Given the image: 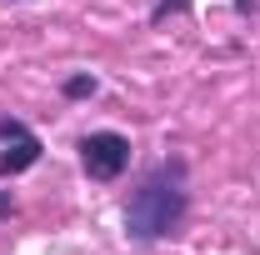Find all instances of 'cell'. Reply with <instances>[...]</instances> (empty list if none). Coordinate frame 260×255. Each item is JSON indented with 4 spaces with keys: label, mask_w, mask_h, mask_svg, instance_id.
Returning <instances> with one entry per match:
<instances>
[{
    "label": "cell",
    "mask_w": 260,
    "mask_h": 255,
    "mask_svg": "<svg viewBox=\"0 0 260 255\" xmlns=\"http://www.w3.org/2000/svg\"><path fill=\"white\" fill-rule=\"evenodd\" d=\"M185 220V185H180V170L160 165L155 175L140 180V190L130 195L125 205V230L135 240H160L175 225Z\"/></svg>",
    "instance_id": "cell-1"
},
{
    "label": "cell",
    "mask_w": 260,
    "mask_h": 255,
    "mask_svg": "<svg viewBox=\"0 0 260 255\" xmlns=\"http://www.w3.org/2000/svg\"><path fill=\"white\" fill-rule=\"evenodd\" d=\"M80 160H85V175L90 180H115L130 165V140L115 135V130H95L80 140Z\"/></svg>",
    "instance_id": "cell-2"
},
{
    "label": "cell",
    "mask_w": 260,
    "mask_h": 255,
    "mask_svg": "<svg viewBox=\"0 0 260 255\" xmlns=\"http://www.w3.org/2000/svg\"><path fill=\"white\" fill-rule=\"evenodd\" d=\"M40 160V140L20 120H0V175H20Z\"/></svg>",
    "instance_id": "cell-3"
},
{
    "label": "cell",
    "mask_w": 260,
    "mask_h": 255,
    "mask_svg": "<svg viewBox=\"0 0 260 255\" xmlns=\"http://www.w3.org/2000/svg\"><path fill=\"white\" fill-rule=\"evenodd\" d=\"M95 90V80L90 75H75V80H65V95H90Z\"/></svg>",
    "instance_id": "cell-4"
},
{
    "label": "cell",
    "mask_w": 260,
    "mask_h": 255,
    "mask_svg": "<svg viewBox=\"0 0 260 255\" xmlns=\"http://www.w3.org/2000/svg\"><path fill=\"white\" fill-rule=\"evenodd\" d=\"M0 215H10V200H5V195H0Z\"/></svg>",
    "instance_id": "cell-5"
}]
</instances>
